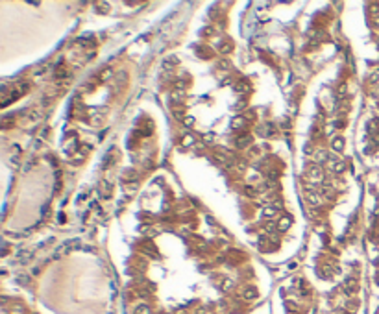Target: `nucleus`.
<instances>
[{
    "mask_svg": "<svg viewBox=\"0 0 379 314\" xmlns=\"http://www.w3.org/2000/svg\"><path fill=\"white\" fill-rule=\"evenodd\" d=\"M192 142H194V139H192L190 135H185V137H183V146H192Z\"/></svg>",
    "mask_w": 379,
    "mask_h": 314,
    "instance_id": "4468645a",
    "label": "nucleus"
},
{
    "mask_svg": "<svg viewBox=\"0 0 379 314\" xmlns=\"http://www.w3.org/2000/svg\"><path fill=\"white\" fill-rule=\"evenodd\" d=\"M377 285H379V275H377Z\"/></svg>",
    "mask_w": 379,
    "mask_h": 314,
    "instance_id": "f3484780",
    "label": "nucleus"
},
{
    "mask_svg": "<svg viewBox=\"0 0 379 314\" xmlns=\"http://www.w3.org/2000/svg\"><path fill=\"white\" fill-rule=\"evenodd\" d=\"M309 176H311V177H320V166L313 165V166L309 168Z\"/></svg>",
    "mask_w": 379,
    "mask_h": 314,
    "instance_id": "9b49d317",
    "label": "nucleus"
},
{
    "mask_svg": "<svg viewBox=\"0 0 379 314\" xmlns=\"http://www.w3.org/2000/svg\"><path fill=\"white\" fill-rule=\"evenodd\" d=\"M135 314H152V311H150L148 305H139V307L135 309Z\"/></svg>",
    "mask_w": 379,
    "mask_h": 314,
    "instance_id": "1a4fd4ad",
    "label": "nucleus"
},
{
    "mask_svg": "<svg viewBox=\"0 0 379 314\" xmlns=\"http://www.w3.org/2000/svg\"><path fill=\"white\" fill-rule=\"evenodd\" d=\"M292 226V218L290 216H281V220L277 222V231H287Z\"/></svg>",
    "mask_w": 379,
    "mask_h": 314,
    "instance_id": "f257e3e1",
    "label": "nucleus"
},
{
    "mask_svg": "<svg viewBox=\"0 0 379 314\" xmlns=\"http://www.w3.org/2000/svg\"><path fill=\"white\" fill-rule=\"evenodd\" d=\"M111 76H113V70H111V68H107L106 72H102V74H100V78H102L104 81H106V80H109Z\"/></svg>",
    "mask_w": 379,
    "mask_h": 314,
    "instance_id": "ddd939ff",
    "label": "nucleus"
},
{
    "mask_svg": "<svg viewBox=\"0 0 379 314\" xmlns=\"http://www.w3.org/2000/svg\"><path fill=\"white\" fill-rule=\"evenodd\" d=\"M257 296H259V294H257V290H255L253 287H248V288L242 292V298H244L246 301H252V300H255Z\"/></svg>",
    "mask_w": 379,
    "mask_h": 314,
    "instance_id": "7ed1b4c3",
    "label": "nucleus"
},
{
    "mask_svg": "<svg viewBox=\"0 0 379 314\" xmlns=\"http://www.w3.org/2000/svg\"><path fill=\"white\" fill-rule=\"evenodd\" d=\"M344 290H346V294L357 292V281H355V279H348V281L344 283Z\"/></svg>",
    "mask_w": 379,
    "mask_h": 314,
    "instance_id": "20e7f679",
    "label": "nucleus"
},
{
    "mask_svg": "<svg viewBox=\"0 0 379 314\" xmlns=\"http://www.w3.org/2000/svg\"><path fill=\"white\" fill-rule=\"evenodd\" d=\"M309 200H311V203H313V205H318V203H320V198H318L316 194H311V196H309Z\"/></svg>",
    "mask_w": 379,
    "mask_h": 314,
    "instance_id": "2eb2a0df",
    "label": "nucleus"
},
{
    "mask_svg": "<svg viewBox=\"0 0 379 314\" xmlns=\"http://www.w3.org/2000/svg\"><path fill=\"white\" fill-rule=\"evenodd\" d=\"M342 148H344V141H342V139H335V141H333V150H335V152H340Z\"/></svg>",
    "mask_w": 379,
    "mask_h": 314,
    "instance_id": "9d476101",
    "label": "nucleus"
},
{
    "mask_svg": "<svg viewBox=\"0 0 379 314\" xmlns=\"http://www.w3.org/2000/svg\"><path fill=\"white\" fill-rule=\"evenodd\" d=\"M218 50H220L222 54H229V52L233 50V44H231L229 41H222V43L218 44Z\"/></svg>",
    "mask_w": 379,
    "mask_h": 314,
    "instance_id": "0eeeda50",
    "label": "nucleus"
},
{
    "mask_svg": "<svg viewBox=\"0 0 379 314\" xmlns=\"http://www.w3.org/2000/svg\"><path fill=\"white\" fill-rule=\"evenodd\" d=\"M185 124H187V126H192V124H194V118H192V116H187V118H185Z\"/></svg>",
    "mask_w": 379,
    "mask_h": 314,
    "instance_id": "dca6fc26",
    "label": "nucleus"
},
{
    "mask_svg": "<svg viewBox=\"0 0 379 314\" xmlns=\"http://www.w3.org/2000/svg\"><path fill=\"white\" fill-rule=\"evenodd\" d=\"M314 159H316L318 163H320V161H326V159H327V153L320 150V152H316V157H314Z\"/></svg>",
    "mask_w": 379,
    "mask_h": 314,
    "instance_id": "f8f14e48",
    "label": "nucleus"
},
{
    "mask_svg": "<svg viewBox=\"0 0 379 314\" xmlns=\"http://www.w3.org/2000/svg\"><path fill=\"white\" fill-rule=\"evenodd\" d=\"M252 142V135H248V133H244V135H240L237 141H235V144H237V148H244V146H248Z\"/></svg>",
    "mask_w": 379,
    "mask_h": 314,
    "instance_id": "f03ea898",
    "label": "nucleus"
},
{
    "mask_svg": "<svg viewBox=\"0 0 379 314\" xmlns=\"http://www.w3.org/2000/svg\"><path fill=\"white\" fill-rule=\"evenodd\" d=\"M242 126H246V118L244 116H237V118L231 120V128L233 129H240Z\"/></svg>",
    "mask_w": 379,
    "mask_h": 314,
    "instance_id": "423d86ee",
    "label": "nucleus"
},
{
    "mask_svg": "<svg viewBox=\"0 0 379 314\" xmlns=\"http://www.w3.org/2000/svg\"><path fill=\"white\" fill-rule=\"evenodd\" d=\"M250 87H252V85H250L246 80H242V81H239V83L235 85V91H237V92H248Z\"/></svg>",
    "mask_w": 379,
    "mask_h": 314,
    "instance_id": "39448f33",
    "label": "nucleus"
},
{
    "mask_svg": "<svg viewBox=\"0 0 379 314\" xmlns=\"http://www.w3.org/2000/svg\"><path fill=\"white\" fill-rule=\"evenodd\" d=\"M263 214H264V218H274L277 214V211L274 207H266V209H263Z\"/></svg>",
    "mask_w": 379,
    "mask_h": 314,
    "instance_id": "6e6552de",
    "label": "nucleus"
}]
</instances>
